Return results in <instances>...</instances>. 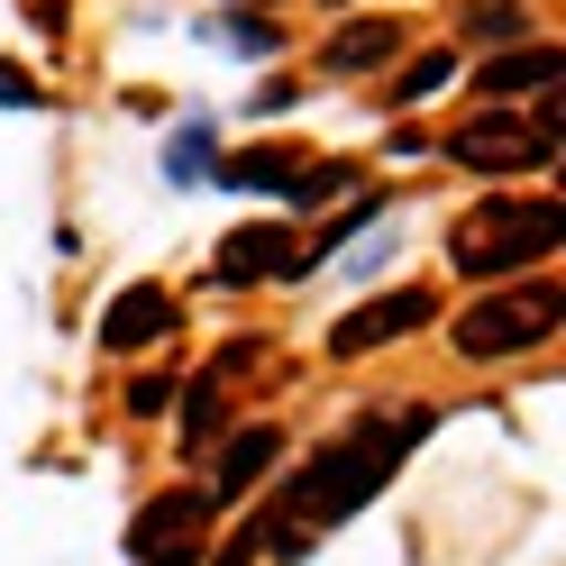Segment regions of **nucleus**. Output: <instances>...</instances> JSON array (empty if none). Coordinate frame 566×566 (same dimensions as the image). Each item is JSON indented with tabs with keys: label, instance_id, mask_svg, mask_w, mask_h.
I'll list each match as a JSON object with an SVG mask.
<instances>
[{
	"label": "nucleus",
	"instance_id": "5",
	"mask_svg": "<svg viewBox=\"0 0 566 566\" xmlns=\"http://www.w3.org/2000/svg\"><path fill=\"white\" fill-rule=\"evenodd\" d=\"M210 521H220L210 493H156V503L128 521V548H137V566H201L210 557Z\"/></svg>",
	"mask_w": 566,
	"mask_h": 566
},
{
	"label": "nucleus",
	"instance_id": "15",
	"mask_svg": "<svg viewBox=\"0 0 566 566\" xmlns=\"http://www.w3.org/2000/svg\"><path fill=\"white\" fill-rule=\"evenodd\" d=\"M174 394H184L174 375H137V384H128V420H165V402H174Z\"/></svg>",
	"mask_w": 566,
	"mask_h": 566
},
{
	"label": "nucleus",
	"instance_id": "17",
	"mask_svg": "<svg viewBox=\"0 0 566 566\" xmlns=\"http://www.w3.org/2000/svg\"><path fill=\"white\" fill-rule=\"evenodd\" d=\"M229 38H238L247 55H274V28H265V19H238V28H229Z\"/></svg>",
	"mask_w": 566,
	"mask_h": 566
},
{
	"label": "nucleus",
	"instance_id": "4",
	"mask_svg": "<svg viewBox=\"0 0 566 566\" xmlns=\"http://www.w3.org/2000/svg\"><path fill=\"white\" fill-rule=\"evenodd\" d=\"M448 338H457V357H521V347L557 338V283L539 274V283H512V293H484L475 311L448 321Z\"/></svg>",
	"mask_w": 566,
	"mask_h": 566
},
{
	"label": "nucleus",
	"instance_id": "6",
	"mask_svg": "<svg viewBox=\"0 0 566 566\" xmlns=\"http://www.w3.org/2000/svg\"><path fill=\"white\" fill-rule=\"evenodd\" d=\"M420 321H439V293L430 283H402V293H375V302H357L347 321L329 329V347L338 357H366V347H394V338H411Z\"/></svg>",
	"mask_w": 566,
	"mask_h": 566
},
{
	"label": "nucleus",
	"instance_id": "13",
	"mask_svg": "<svg viewBox=\"0 0 566 566\" xmlns=\"http://www.w3.org/2000/svg\"><path fill=\"white\" fill-rule=\"evenodd\" d=\"M302 165H311V156H283V147H238L220 184H238V192H293V174H302Z\"/></svg>",
	"mask_w": 566,
	"mask_h": 566
},
{
	"label": "nucleus",
	"instance_id": "1",
	"mask_svg": "<svg viewBox=\"0 0 566 566\" xmlns=\"http://www.w3.org/2000/svg\"><path fill=\"white\" fill-rule=\"evenodd\" d=\"M420 439H430V411H394V420L375 411V420H357L347 439H329V448H321V457H311V467H302V475H293V484H283L274 503L256 512V521H247L256 557H302L329 521L366 512L375 493L394 484V467H402Z\"/></svg>",
	"mask_w": 566,
	"mask_h": 566
},
{
	"label": "nucleus",
	"instance_id": "16",
	"mask_svg": "<svg viewBox=\"0 0 566 566\" xmlns=\"http://www.w3.org/2000/svg\"><path fill=\"white\" fill-rule=\"evenodd\" d=\"M475 38H530V10H521V0H484V10H475Z\"/></svg>",
	"mask_w": 566,
	"mask_h": 566
},
{
	"label": "nucleus",
	"instance_id": "7",
	"mask_svg": "<svg viewBox=\"0 0 566 566\" xmlns=\"http://www.w3.org/2000/svg\"><path fill=\"white\" fill-rule=\"evenodd\" d=\"M321 265V247H302L293 229H238V238H220V283H274V274H311Z\"/></svg>",
	"mask_w": 566,
	"mask_h": 566
},
{
	"label": "nucleus",
	"instance_id": "10",
	"mask_svg": "<svg viewBox=\"0 0 566 566\" xmlns=\"http://www.w3.org/2000/svg\"><path fill=\"white\" fill-rule=\"evenodd\" d=\"M402 38H411L402 19H347L338 38L321 46V64H329V74H375V64H394V55H402Z\"/></svg>",
	"mask_w": 566,
	"mask_h": 566
},
{
	"label": "nucleus",
	"instance_id": "2",
	"mask_svg": "<svg viewBox=\"0 0 566 566\" xmlns=\"http://www.w3.org/2000/svg\"><path fill=\"white\" fill-rule=\"evenodd\" d=\"M557 229H566V210H557V192H493V201H475L467 220L448 229V265L467 274V283H493V274H530L557 247Z\"/></svg>",
	"mask_w": 566,
	"mask_h": 566
},
{
	"label": "nucleus",
	"instance_id": "11",
	"mask_svg": "<svg viewBox=\"0 0 566 566\" xmlns=\"http://www.w3.org/2000/svg\"><path fill=\"white\" fill-rule=\"evenodd\" d=\"M247 357H256V347H220V357L201 366V384H184V394H192V402H184V439H192V448H201L210 430H220V411H229V384L247 375Z\"/></svg>",
	"mask_w": 566,
	"mask_h": 566
},
{
	"label": "nucleus",
	"instance_id": "8",
	"mask_svg": "<svg viewBox=\"0 0 566 566\" xmlns=\"http://www.w3.org/2000/svg\"><path fill=\"white\" fill-rule=\"evenodd\" d=\"M174 338V293L165 283H128V293L111 302V321H101V347H119V357H137V347Z\"/></svg>",
	"mask_w": 566,
	"mask_h": 566
},
{
	"label": "nucleus",
	"instance_id": "3",
	"mask_svg": "<svg viewBox=\"0 0 566 566\" xmlns=\"http://www.w3.org/2000/svg\"><path fill=\"white\" fill-rule=\"evenodd\" d=\"M448 165L467 174H548L557 165V101H539V119L521 111H475L448 128Z\"/></svg>",
	"mask_w": 566,
	"mask_h": 566
},
{
	"label": "nucleus",
	"instance_id": "9",
	"mask_svg": "<svg viewBox=\"0 0 566 566\" xmlns=\"http://www.w3.org/2000/svg\"><path fill=\"white\" fill-rule=\"evenodd\" d=\"M274 457H283V430L274 420H247V430L220 448V475H210V503H238V493H256L274 475Z\"/></svg>",
	"mask_w": 566,
	"mask_h": 566
},
{
	"label": "nucleus",
	"instance_id": "12",
	"mask_svg": "<svg viewBox=\"0 0 566 566\" xmlns=\"http://www.w3.org/2000/svg\"><path fill=\"white\" fill-rule=\"evenodd\" d=\"M475 92H493V101H512V92H557V46L539 38V46H512L503 64H484L475 74Z\"/></svg>",
	"mask_w": 566,
	"mask_h": 566
},
{
	"label": "nucleus",
	"instance_id": "14",
	"mask_svg": "<svg viewBox=\"0 0 566 566\" xmlns=\"http://www.w3.org/2000/svg\"><path fill=\"white\" fill-rule=\"evenodd\" d=\"M439 83H457V55H420V64H411V74L394 83V101H430Z\"/></svg>",
	"mask_w": 566,
	"mask_h": 566
}]
</instances>
